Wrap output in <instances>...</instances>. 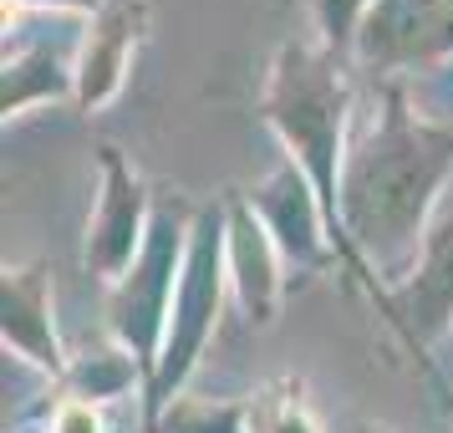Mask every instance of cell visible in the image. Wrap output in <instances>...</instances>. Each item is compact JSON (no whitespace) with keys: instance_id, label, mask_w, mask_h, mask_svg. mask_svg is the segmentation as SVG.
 <instances>
[{"instance_id":"obj_1","label":"cell","mask_w":453,"mask_h":433,"mask_svg":"<svg viewBox=\"0 0 453 433\" xmlns=\"http://www.w3.org/2000/svg\"><path fill=\"white\" fill-rule=\"evenodd\" d=\"M453 174V123L412 107L403 82H382L377 123L347 148L342 199H336V255L372 306L388 321L392 286H403L428 229L443 209V184Z\"/></svg>"},{"instance_id":"obj_2","label":"cell","mask_w":453,"mask_h":433,"mask_svg":"<svg viewBox=\"0 0 453 433\" xmlns=\"http://www.w3.org/2000/svg\"><path fill=\"white\" fill-rule=\"evenodd\" d=\"M347 112L351 77L342 57H331L321 42L275 46L265 87H260V118L280 138L286 159L321 194L331 245H336V199H342V164H347Z\"/></svg>"},{"instance_id":"obj_3","label":"cell","mask_w":453,"mask_h":433,"mask_svg":"<svg viewBox=\"0 0 453 433\" xmlns=\"http://www.w3.org/2000/svg\"><path fill=\"white\" fill-rule=\"evenodd\" d=\"M225 286H229V240H225V205H209L194 214L188 229V255H184V275H179V296L168 311V336H164V357L148 377V398H143V433L158 423V413L184 398V383L194 377L199 357H204L209 336L219 327V306H225Z\"/></svg>"},{"instance_id":"obj_4","label":"cell","mask_w":453,"mask_h":433,"mask_svg":"<svg viewBox=\"0 0 453 433\" xmlns=\"http://www.w3.org/2000/svg\"><path fill=\"white\" fill-rule=\"evenodd\" d=\"M188 214L184 199H164L153 209V225H148V245L138 255V266L127 270L123 281L107 296V327L123 342L143 372L153 377L158 357H164V336H168V311L179 296V275H184V255H188Z\"/></svg>"},{"instance_id":"obj_5","label":"cell","mask_w":453,"mask_h":433,"mask_svg":"<svg viewBox=\"0 0 453 433\" xmlns=\"http://www.w3.org/2000/svg\"><path fill=\"white\" fill-rule=\"evenodd\" d=\"M97 168H103V184H97L92 220H87L82 266H87V275H97L103 286H118L127 270L138 266L158 205L148 199V184L133 174V164L123 159V148L103 143L97 148Z\"/></svg>"},{"instance_id":"obj_6","label":"cell","mask_w":453,"mask_h":433,"mask_svg":"<svg viewBox=\"0 0 453 433\" xmlns=\"http://www.w3.org/2000/svg\"><path fill=\"white\" fill-rule=\"evenodd\" d=\"M351 57L382 77L453 57V0H372Z\"/></svg>"},{"instance_id":"obj_7","label":"cell","mask_w":453,"mask_h":433,"mask_svg":"<svg viewBox=\"0 0 453 433\" xmlns=\"http://www.w3.org/2000/svg\"><path fill=\"white\" fill-rule=\"evenodd\" d=\"M388 327L423 362H433L428 352L449 336V327H453V205L438 209V220L428 229V245L418 255V270L403 286H392Z\"/></svg>"},{"instance_id":"obj_8","label":"cell","mask_w":453,"mask_h":433,"mask_svg":"<svg viewBox=\"0 0 453 433\" xmlns=\"http://www.w3.org/2000/svg\"><path fill=\"white\" fill-rule=\"evenodd\" d=\"M148 26H153L148 0H103V11L87 21L77 42V107L82 112H103L123 92L133 57L148 42Z\"/></svg>"},{"instance_id":"obj_9","label":"cell","mask_w":453,"mask_h":433,"mask_svg":"<svg viewBox=\"0 0 453 433\" xmlns=\"http://www.w3.org/2000/svg\"><path fill=\"white\" fill-rule=\"evenodd\" d=\"M250 205H255V214H260L265 229L275 235L286 266H301V270L342 266V255H336V245H331L326 205H321V194L311 189V179L290 164V159L275 164V174L250 194Z\"/></svg>"},{"instance_id":"obj_10","label":"cell","mask_w":453,"mask_h":433,"mask_svg":"<svg viewBox=\"0 0 453 433\" xmlns=\"http://www.w3.org/2000/svg\"><path fill=\"white\" fill-rule=\"evenodd\" d=\"M225 240H229V286L234 301L245 311L250 327H270L280 311V290H286V255L275 245L265 220L255 214L250 194H229L225 199Z\"/></svg>"},{"instance_id":"obj_11","label":"cell","mask_w":453,"mask_h":433,"mask_svg":"<svg viewBox=\"0 0 453 433\" xmlns=\"http://www.w3.org/2000/svg\"><path fill=\"white\" fill-rule=\"evenodd\" d=\"M51 266L46 260H26V266H11L5 281H0V331H5V347L26 357L31 367H42L46 377L62 383L66 357L62 336H57V321H51Z\"/></svg>"},{"instance_id":"obj_12","label":"cell","mask_w":453,"mask_h":433,"mask_svg":"<svg viewBox=\"0 0 453 433\" xmlns=\"http://www.w3.org/2000/svg\"><path fill=\"white\" fill-rule=\"evenodd\" d=\"M46 103H77V46L72 42H21L5 46L0 112L5 123Z\"/></svg>"},{"instance_id":"obj_13","label":"cell","mask_w":453,"mask_h":433,"mask_svg":"<svg viewBox=\"0 0 453 433\" xmlns=\"http://www.w3.org/2000/svg\"><path fill=\"white\" fill-rule=\"evenodd\" d=\"M138 383L148 388L143 362H138V357L112 336V342H97V347L77 352V357L66 362V372H62V383H57V388H62V398H82V403L107 408V403H123Z\"/></svg>"},{"instance_id":"obj_14","label":"cell","mask_w":453,"mask_h":433,"mask_svg":"<svg viewBox=\"0 0 453 433\" xmlns=\"http://www.w3.org/2000/svg\"><path fill=\"white\" fill-rule=\"evenodd\" d=\"M250 433H326L296 377H280L250 398Z\"/></svg>"},{"instance_id":"obj_15","label":"cell","mask_w":453,"mask_h":433,"mask_svg":"<svg viewBox=\"0 0 453 433\" xmlns=\"http://www.w3.org/2000/svg\"><path fill=\"white\" fill-rule=\"evenodd\" d=\"M148 433H250V398L245 403H214V398H173Z\"/></svg>"},{"instance_id":"obj_16","label":"cell","mask_w":453,"mask_h":433,"mask_svg":"<svg viewBox=\"0 0 453 433\" xmlns=\"http://www.w3.org/2000/svg\"><path fill=\"white\" fill-rule=\"evenodd\" d=\"M372 11V0H311V16H316V42L326 46L331 57H342L347 62L351 51H357V26L362 16Z\"/></svg>"},{"instance_id":"obj_17","label":"cell","mask_w":453,"mask_h":433,"mask_svg":"<svg viewBox=\"0 0 453 433\" xmlns=\"http://www.w3.org/2000/svg\"><path fill=\"white\" fill-rule=\"evenodd\" d=\"M46 433H107V423H103V408L97 403L57 398L51 403V418H46Z\"/></svg>"},{"instance_id":"obj_18","label":"cell","mask_w":453,"mask_h":433,"mask_svg":"<svg viewBox=\"0 0 453 433\" xmlns=\"http://www.w3.org/2000/svg\"><path fill=\"white\" fill-rule=\"evenodd\" d=\"M11 5H21V11H31V5H36V11H77L87 21L103 11V0H11Z\"/></svg>"},{"instance_id":"obj_19","label":"cell","mask_w":453,"mask_h":433,"mask_svg":"<svg viewBox=\"0 0 453 433\" xmlns=\"http://www.w3.org/2000/svg\"><path fill=\"white\" fill-rule=\"evenodd\" d=\"M336 433H388L382 423H372V418H351V423H342Z\"/></svg>"}]
</instances>
